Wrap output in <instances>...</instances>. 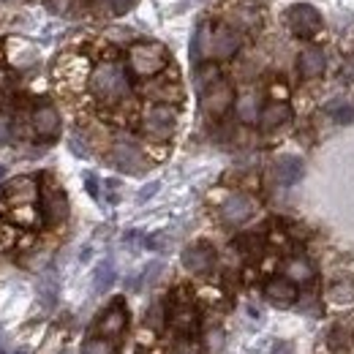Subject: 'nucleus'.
<instances>
[{
  "mask_svg": "<svg viewBox=\"0 0 354 354\" xmlns=\"http://www.w3.org/2000/svg\"><path fill=\"white\" fill-rule=\"evenodd\" d=\"M169 354H196V346L188 344V341H180V344H175V346L169 349Z\"/></svg>",
  "mask_w": 354,
  "mask_h": 354,
  "instance_id": "nucleus-34",
  "label": "nucleus"
},
{
  "mask_svg": "<svg viewBox=\"0 0 354 354\" xmlns=\"http://www.w3.org/2000/svg\"><path fill=\"white\" fill-rule=\"evenodd\" d=\"M286 278H292V281H297V283H306L313 278V267L303 259V257H297V259H292L289 265H286Z\"/></svg>",
  "mask_w": 354,
  "mask_h": 354,
  "instance_id": "nucleus-24",
  "label": "nucleus"
},
{
  "mask_svg": "<svg viewBox=\"0 0 354 354\" xmlns=\"http://www.w3.org/2000/svg\"><path fill=\"white\" fill-rule=\"evenodd\" d=\"M90 93L101 101V104H120L129 98L131 82L129 74L120 63H101L93 68L90 74Z\"/></svg>",
  "mask_w": 354,
  "mask_h": 354,
  "instance_id": "nucleus-1",
  "label": "nucleus"
},
{
  "mask_svg": "<svg viewBox=\"0 0 354 354\" xmlns=\"http://www.w3.org/2000/svg\"><path fill=\"white\" fill-rule=\"evenodd\" d=\"M109 3H112L115 14H126V11H131L133 6H136V0H109Z\"/></svg>",
  "mask_w": 354,
  "mask_h": 354,
  "instance_id": "nucleus-30",
  "label": "nucleus"
},
{
  "mask_svg": "<svg viewBox=\"0 0 354 354\" xmlns=\"http://www.w3.org/2000/svg\"><path fill=\"white\" fill-rule=\"evenodd\" d=\"M112 164H115L120 172H126V175H142L145 167H147L142 150L129 145V142H118V145L112 147Z\"/></svg>",
  "mask_w": 354,
  "mask_h": 354,
  "instance_id": "nucleus-11",
  "label": "nucleus"
},
{
  "mask_svg": "<svg viewBox=\"0 0 354 354\" xmlns=\"http://www.w3.org/2000/svg\"><path fill=\"white\" fill-rule=\"evenodd\" d=\"M289 118H292V106L286 101H272V104H267L265 109H262L259 126H262V131H275V129L286 126Z\"/></svg>",
  "mask_w": 354,
  "mask_h": 354,
  "instance_id": "nucleus-17",
  "label": "nucleus"
},
{
  "mask_svg": "<svg viewBox=\"0 0 354 354\" xmlns=\"http://www.w3.org/2000/svg\"><path fill=\"white\" fill-rule=\"evenodd\" d=\"M41 218L46 226H57L68 218V196L55 180H46L41 188Z\"/></svg>",
  "mask_w": 354,
  "mask_h": 354,
  "instance_id": "nucleus-5",
  "label": "nucleus"
},
{
  "mask_svg": "<svg viewBox=\"0 0 354 354\" xmlns=\"http://www.w3.org/2000/svg\"><path fill=\"white\" fill-rule=\"evenodd\" d=\"M156 191H158V183H147V185H145V188L136 194V202H147V199H150Z\"/></svg>",
  "mask_w": 354,
  "mask_h": 354,
  "instance_id": "nucleus-33",
  "label": "nucleus"
},
{
  "mask_svg": "<svg viewBox=\"0 0 354 354\" xmlns=\"http://www.w3.org/2000/svg\"><path fill=\"white\" fill-rule=\"evenodd\" d=\"M232 101H234V90H232V85H229L226 80H218L213 88H207L202 93V109H205V115H210V118L226 115L229 106H232Z\"/></svg>",
  "mask_w": 354,
  "mask_h": 354,
  "instance_id": "nucleus-8",
  "label": "nucleus"
},
{
  "mask_svg": "<svg viewBox=\"0 0 354 354\" xmlns=\"http://www.w3.org/2000/svg\"><path fill=\"white\" fill-rule=\"evenodd\" d=\"M11 139V120L6 115H0V145H6Z\"/></svg>",
  "mask_w": 354,
  "mask_h": 354,
  "instance_id": "nucleus-32",
  "label": "nucleus"
},
{
  "mask_svg": "<svg viewBox=\"0 0 354 354\" xmlns=\"http://www.w3.org/2000/svg\"><path fill=\"white\" fill-rule=\"evenodd\" d=\"M265 297L278 308H289L297 300V283L292 278H283V275L270 278L265 283Z\"/></svg>",
  "mask_w": 354,
  "mask_h": 354,
  "instance_id": "nucleus-13",
  "label": "nucleus"
},
{
  "mask_svg": "<svg viewBox=\"0 0 354 354\" xmlns=\"http://www.w3.org/2000/svg\"><path fill=\"white\" fill-rule=\"evenodd\" d=\"M297 68H300V77L303 80H313L324 71V52L322 49H306L297 60Z\"/></svg>",
  "mask_w": 354,
  "mask_h": 354,
  "instance_id": "nucleus-18",
  "label": "nucleus"
},
{
  "mask_svg": "<svg viewBox=\"0 0 354 354\" xmlns=\"http://www.w3.org/2000/svg\"><path fill=\"white\" fill-rule=\"evenodd\" d=\"M259 98L254 95V93H245V95H240L237 98V118L243 120V123H254V120H259Z\"/></svg>",
  "mask_w": 354,
  "mask_h": 354,
  "instance_id": "nucleus-19",
  "label": "nucleus"
},
{
  "mask_svg": "<svg viewBox=\"0 0 354 354\" xmlns=\"http://www.w3.org/2000/svg\"><path fill=\"white\" fill-rule=\"evenodd\" d=\"M346 80H354V63L346 66Z\"/></svg>",
  "mask_w": 354,
  "mask_h": 354,
  "instance_id": "nucleus-38",
  "label": "nucleus"
},
{
  "mask_svg": "<svg viewBox=\"0 0 354 354\" xmlns=\"http://www.w3.org/2000/svg\"><path fill=\"white\" fill-rule=\"evenodd\" d=\"M169 327L183 338H194L199 333V310L191 300H169Z\"/></svg>",
  "mask_w": 354,
  "mask_h": 354,
  "instance_id": "nucleus-7",
  "label": "nucleus"
},
{
  "mask_svg": "<svg viewBox=\"0 0 354 354\" xmlns=\"http://www.w3.org/2000/svg\"><path fill=\"white\" fill-rule=\"evenodd\" d=\"M112 283H115V267H112V262H101L93 272V292L104 295Z\"/></svg>",
  "mask_w": 354,
  "mask_h": 354,
  "instance_id": "nucleus-20",
  "label": "nucleus"
},
{
  "mask_svg": "<svg viewBox=\"0 0 354 354\" xmlns=\"http://www.w3.org/2000/svg\"><path fill=\"white\" fill-rule=\"evenodd\" d=\"M327 344H330V349H335V352L341 349V352H344V349H349L354 344V335L349 333L346 324H335V327L330 330V335H327Z\"/></svg>",
  "mask_w": 354,
  "mask_h": 354,
  "instance_id": "nucleus-23",
  "label": "nucleus"
},
{
  "mask_svg": "<svg viewBox=\"0 0 354 354\" xmlns=\"http://www.w3.org/2000/svg\"><path fill=\"white\" fill-rule=\"evenodd\" d=\"M169 245V240H167V234H150L147 240H145V248H150V251H164Z\"/></svg>",
  "mask_w": 354,
  "mask_h": 354,
  "instance_id": "nucleus-29",
  "label": "nucleus"
},
{
  "mask_svg": "<svg viewBox=\"0 0 354 354\" xmlns=\"http://www.w3.org/2000/svg\"><path fill=\"white\" fill-rule=\"evenodd\" d=\"M240 44H243L240 33H237L234 28L221 25V28H216V30H213V46H210V55H216V57L226 60V57H232V55L240 49Z\"/></svg>",
  "mask_w": 354,
  "mask_h": 354,
  "instance_id": "nucleus-16",
  "label": "nucleus"
},
{
  "mask_svg": "<svg viewBox=\"0 0 354 354\" xmlns=\"http://www.w3.org/2000/svg\"><path fill=\"white\" fill-rule=\"evenodd\" d=\"M303 175H306V164L297 156H281L272 164V177L278 185H295Z\"/></svg>",
  "mask_w": 354,
  "mask_h": 354,
  "instance_id": "nucleus-15",
  "label": "nucleus"
},
{
  "mask_svg": "<svg viewBox=\"0 0 354 354\" xmlns=\"http://www.w3.org/2000/svg\"><path fill=\"white\" fill-rule=\"evenodd\" d=\"M237 248H240V254L243 257H248V259H259L262 257V251H265V240L259 237V234H243V237H237V243H234Z\"/></svg>",
  "mask_w": 354,
  "mask_h": 354,
  "instance_id": "nucleus-21",
  "label": "nucleus"
},
{
  "mask_svg": "<svg viewBox=\"0 0 354 354\" xmlns=\"http://www.w3.org/2000/svg\"><path fill=\"white\" fill-rule=\"evenodd\" d=\"M254 213H257V199L251 194H232L221 205V218L232 226L245 223Z\"/></svg>",
  "mask_w": 354,
  "mask_h": 354,
  "instance_id": "nucleus-10",
  "label": "nucleus"
},
{
  "mask_svg": "<svg viewBox=\"0 0 354 354\" xmlns=\"http://www.w3.org/2000/svg\"><path fill=\"white\" fill-rule=\"evenodd\" d=\"M82 354H118V344H115V338L95 335V338H88V341H85Z\"/></svg>",
  "mask_w": 354,
  "mask_h": 354,
  "instance_id": "nucleus-22",
  "label": "nucleus"
},
{
  "mask_svg": "<svg viewBox=\"0 0 354 354\" xmlns=\"http://www.w3.org/2000/svg\"><path fill=\"white\" fill-rule=\"evenodd\" d=\"M85 185H88V194L93 199H98V180L93 175H85Z\"/></svg>",
  "mask_w": 354,
  "mask_h": 354,
  "instance_id": "nucleus-37",
  "label": "nucleus"
},
{
  "mask_svg": "<svg viewBox=\"0 0 354 354\" xmlns=\"http://www.w3.org/2000/svg\"><path fill=\"white\" fill-rule=\"evenodd\" d=\"M36 196H41V191H39V185H36L33 177H14V180H8L0 188V205L3 207H11V210H17V207H33Z\"/></svg>",
  "mask_w": 354,
  "mask_h": 354,
  "instance_id": "nucleus-3",
  "label": "nucleus"
},
{
  "mask_svg": "<svg viewBox=\"0 0 354 354\" xmlns=\"http://www.w3.org/2000/svg\"><path fill=\"white\" fill-rule=\"evenodd\" d=\"M270 354H295V349H292L289 341H278V344L270 349Z\"/></svg>",
  "mask_w": 354,
  "mask_h": 354,
  "instance_id": "nucleus-36",
  "label": "nucleus"
},
{
  "mask_svg": "<svg viewBox=\"0 0 354 354\" xmlns=\"http://www.w3.org/2000/svg\"><path fill=\"white\" fill-rule=\"evenodd\" d=\"M39 297H41L44 306H55V300H57V281H55L52 275L41 278V283H39Z\"/></svg>",
  "mask_w": 354,
  "mask_h": 354,
  "instance_id": "nucleus-27",
  "label": "nucleus"
},
{
  "mask_svg": "<svg viewBox=\"0 0 354 354\" xmlns=\"http://www.w3.org/2000/svg\"><path fill=\"white\" fill-rule=\"evenodd\" d=\"M183 267L188 270V272H194V275H205V272H210L213 265H216V248L210 245V243H194V245H188L185 251H183Z\"/></svg>",
  "mask_w": 354,
  "mask_h": 354,
  "instance_id": "nucleus-9",
  "label": "nucleus"
},
{
  "mask_svg": "<svg viewBox=\"0 0 354 354\" xmlns=\"http://www.w3.org/2000/svg\"><path fill=\"white\" fill-rule=\"evenodd\" d=\"M126 324H129V310L123 306V300H115L109 308L101 313V319H98L95 327H98V335L118 338V335H123Z\"/></svg>",
  "mask_w": 354,
  "mask_h": 354,
  "instance_id": "nucleus-12",
  "label": "nucleus"
},
{
  "mask_svg": "<svg viewBox=\"0 0 354 354\" xmlns=\"http://www.w3.org/2000/svg\"><path fill=\"white\" fill-rule=\"evenodd\" d=\"M218 80H223V77L216 66H205V68L196 71V88H199V93H205L207 88H213Z\"/></svg>",
  "mask_w": 354,
  "mask_h": 354,
  "instance_id": "nucleus-26",
  "label": "nucleus"
},
{
  "mask_svg": "<svg viewBox=\"0 0 354 354\" xmlns=\"http://www.w3.org/2000/svg\"><path fill=\"white\" fill-rule=\"evenodd\" d=\"M327 112H333V120L341 123V126H349L354 123V106L352 104H344V101H333L327 106Z\"/></svg>",
  "mask_w": 354,
  "mask_h": 354,
  "instance_id": "nucleus-25",
  "label": "nucleus"
},
{
  "mask_svg": "<svg viewBox=\"0 0 354 354\" xmlns=\"http://www.w3.org/2000/svg\"><path fill=\"white\" fill-rule=\"evenodd\" d=\"M68 145H71V153H74V156L88 158V150H85V145L80 142V136H71V142H68Z\"/></svg>",
  "mask_w": 354,
  "mask_h": 354,
  "instance_id": "nucleus-35",
  "label": "nucleus"
},
{
  "mask_svg": "<svg viewBox=\"0 0 354 354\" xmlns=\"http://www.w3.org/2000/svg\"><path fill=\"white\" fill-rule=\"evenodd\" d=\"M286 22H289L292 33L300 36V39H310V36H316L322 30V14L313 6H308V3L292 6L286 11Z\"/></svg>",
  "mask_w": 354,
  "mask_h": 354,
  "instance_id": "nucleus-6",
  "label": "nucleus"
},
{
  "mask_svg": "<svg viewBox=\"0 0 354 354\" xmlns=\"http://www.w3.org/2000/svg\"><path fill=\"white\" fill-rule=\"evenodd\" d=\"M46 6H49V11H55V14H66V11L71 8V0H46Z\"/></svg>",
  "mask_w": 354,
  "mask_h": 354,
  "instance_id": "nucleus-31",
  "label": "nucleus"
},
{
  "mask_svg": "<svg viewBox=\"0 0 354 354\" xmlns=\"http://www.w3.org/2000/svg\"><path fill=\"white\" fill-rule=\"evenodd\" d=\"M147 327H153V330L164 327V308L161 306H153V308L147 310Z\"/></svg>",
  "mask_w": 354,
  "mask_h": 354,
  "instance_id": "nucleus-28",
  "label": "nucleus"
},
{
  "mask_svg": "<svg viewBox=\"0 0 354 354\" xmlns=\"http://www.w3.org/2000/svg\"><path fill=\"white\" fill-rule=\"evenodd\" d=\"M33 131L41 139H55L60 133V112L52 104H39L33 112Z\"/></svg>",
  "mask_w": 354,
  "mask_h": 354,
  "instance_id": "nucleus-14",
  "label": "nucleus"
},
{
  "mask_svg": "<svg viewBox=\"0 0 354 354\" xmlns=\"http://www.w3.org/2000/svg\"><path fill=\"white\" fill-rule=\"evenodd\" d=\"M169 60V52L164 44H156V41H147V44H136L129 52V66L136 77H156L164 71Z\"/></svg>",
  "mask_w": 354,
  "mask_h": 354,
  "instance_id": "nucleus-2",
  "label": "nucleus"
},
{
  "mask_svg": "<svg viewBox=\"0 0 354 354\" xmlns=\"http://www.w3.org/2000/svg\"><path fill=\"white\" fill-rule=\"evenodd\" d=\"M177 129V115L172 106H167V104H156V106H150L147 112H145V118H142V131L147 133L150 139H156V142H164V139H169Z\"/></svg>",
  "mask_w": 354,
  "mask_h": 354,
  "instance_id": "nucleus-4",
  "label": "nucleus"
}]
</instances>
